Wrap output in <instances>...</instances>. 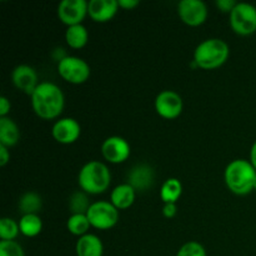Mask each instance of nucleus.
Here are the masks:
<instances>
[{
	"mask_svg": "<svg viewBox=\"0 0 256 256\" xmlns=\"http://www.w3.org/2000/svg\"><path fill=\"white\" fill-rule=\"evenodd\" d=\"M119 9L116 0H90L88 14L94 22H106L115 16Z\"/></svg>",
	"mask_w": 256,
	"mask_h": 256,
	"instance_id": "obj_14",
	"label": "nucleus"
},
{
	"mask_svg": "<svg viewBox=\"0 0 256 256\" xmlns=\"http://www.w3.org/2000/svg\"><path fill=\"white\" fill-rule=\"evenodd\" d=\"M162 214L165 218H174L176 215V205L172 204V202H168L162 208Z\"/></svg>",
	"mask_w": 256,
	"mask_h": 256,
	"instance_id": "obj_30",
	"label": "nucleus"
},
{
	"mask_svg": "<svg viewBox=\"0 0 256 256\" xmlns=\"http://www.w3.org/2000/svg\"><path fill=\"white\" fill-rule=\"evenodd\" d=\"M65 99L62 89L52 82H40L32 95V105L35 114L44 120L59 116L64 109Z\"/></svg>",
	"mask_w": 256,
	"mask_h": 256,
	"instance_id": "obj_1",
	"label": "nucleus"
},
{
	"mask_svg": "<svg viewBox=\"0 0 256 256\" xmlns=\"http://www.w3.org/2000/svg\"><path fill=\"white\" fill-rule=\"evenodd\" d=\"M250 162H252V166L256 169V142L252 146V150H250Z\"/></svg>",
	"mask_w": 256,
	"mask_h": 256,
	"instance_id": "obj_33",
	"label": "nucleus"
},
{
	"mask_svg": "<svg viewBox=\"0 0 256 256\" xmlns=\"http://www.w3.org/2000/svg\"><path fill=\"white\" fill-rule=\"evenodd\" d=\"M154 170L149 166V165H138L134 169L130 172L129 174V182L128 184L132 185L135 190H146L154 182Z\"/></svg>",
	"mask_w": 256,
	"mask_h": 256,
	"instance_id": "obj_15",
	"label": "nucleus"
},
{
	"mask_svg": "<svg viewBox=\"0 0 256 256\" xmlns=\"http://www.w3.org/2000/svg\"><path fill=\"white\" fill-rule=\"evenodd\" d=\"M12 82L19 90L24 92L25 94L32 95L38 85L36 72L29 65H19L12 70Z\"/></svg>",
	"mask_w": 256,
	"mask_h": 256,
	"instance_id": "obj_13",
	"label": "nucleus"
},
{
	"mask_svg": "<svg viewBox=\"0 0 256 256\" xmlns=\"http://www.w3.org/2000/svg\"><path fill=\"white\" fill-rule=\"evenodd\" d=\"M254 190H256V180H255V184H254Z\"/></svg>",
	"mask_w": 256,
	"mask_h": 256,
	"instance_id": "obj_34",
	"label": "nucleus"
},
{
	"mask_svg": "<svg viewBox=\"0 0 256 256\" xmlns=\"http://www.w3.org/2000/svg\"><path fill=\"white\" fill-rule=\"evenodd\" d=\"M256 169L252 162L244 159H236L225 169V182L232 192L246 195L254 190Z\"/></svg>",
	"mask_w": 256,
	"mask_h": 256,
	"instance_id": "obj_2",
	"label": "nucleus"
},
{
	"mask_svg": "<svg viewBox=\"0 0 256 256\" xmlns=\"http://www.w3.org/2000/svg\"><path fill=\"white\" fill-rule=\"evenodd\" d=\"M230 25L239 35H250L256 32V8L248 2H238L230 12Z\"/></svg>",
	"mask_w": 256,
	"mask_h": 256,
	"instance_id": "obj_6",
	"label": "nucleus"
},
{
	"mask_svg": "<svg viewBox=\"0 0 256 256\" xmlns=\"http://www.w3.org/2000/svg\"><path fill=\"white\" fill-rule=\"evenodd\" d=\"M90 205L92 204H89L88 196L82 192H74L72 198H70L69 208L72 212V214H86Z\"/></svg>",
	"mask_w": 256,
	"mask_h": 256,
	"instance_id": "obj_25",
	"label": "nucleus"
},
{
	"mask_svg": "<svg viewBox=\"0 0 256 256\" xmlns=\"http://www.w3.org/2000/svg\"><path fill=\"white\" fill-rule=\"evenodd\" d=\"M155 110L164 119H175L182 112V96L172 90H164L155 99Z\"/></svg>",
	"mask_w": 256,
	"mask_h": 256,
	"instance_id": "obj_10",
	"label": "nucleus"
},
{
	"mask_svg": "<svg viewBox=\"0 0 256 256\" xmlns=\"http://www.w3.org/2000/svg\"><path fill=\"white\" fill-rule=\"evenodd\" d=\"M178 14L186 25L199 26L206 20L208 8L200 0H182L178 4Z\"/></svg>",
	"mask_w": 256,
	"mask_h": 256,
	"instance_id": "obj_8",
	"label": "nucleus"
},
{
	"mask_svg": "<svg viewBox=\"0 0 256 256\" xmlns=\"http://www.w3.org/2000/svg\"><path fill=\"white\" fill-rule=\"evenodd\" d=\"M20 132L18 125L9 118H0V145L10 148L18 144Z\"/></svg>",
	"mask_w": 256,
	"mask_h": 256,
	"instance_id": "obj_18",
	"label": "nucleus"
},
{
	"mask_svg": "<svg viewBox=\"0 0 256 256\" xmlns=\"http://www.w3.org/2000/svg\"><path fill=\"white\" fill-rule=\"evenodd\" d=\"M176 256H206V252L200 242H189L180 248Z\"/></svg>",
	"mask_w": 256,
	"mask_h": 256,
	"instance_id": "obj_26",
	"label": "nucleus"
},
{
	"mask_svg": "<svg viewBox=\"0 0 256 256\" xmlns=\"http://www.w3.org/2000/svg\"><path fill=\"white\" fill-rule=\"evenodd\" d=\"M60 76L72 84H82L90 76V66L85 60L78 56H65L58 64Z\"/></svg>",
	"mask_w": 256,
	"mask_h": 256,
	"instance_id": "obj_7",
	"label": "nucleus"
},
{
	"mask_svg": "<svg viewBox=\"0 0 256 256\" xmlns=\"http://www.w3.org/2000/svg\"><path fill=\"white\" fill-rule=\"evenodd\" d=\"M79 185L85 192L92 195L102 194L110 186L112 175L105 164L90 162L82 168L79 172Z\"/></svg>",
	"mask_w": 256,
	"mask_h": 256,
	"instance_id": "obj_4",
	"label": "nucleus"
},
{
	"mask_svg": "<svg viewBox=\"0 0 256 256\" xmlns=\"http://www.w3.org/2000/svg\"><path fill=\"white\" fill-rule=\"evenodd\" d=\"M88 6L85 0H62L58 6V16L68 26L79 25L88 14Z\"/></svg>",
	"mask_w": 256,
	"mask_h": 256,
	"instance_id": "obj_9",
	"label": "nucleus"
},
{
	"mask_svg": "<svg viewBox=\"0 0 256 256\" xmlns=\"http://www.w3.org/2000/svg\"><path fill=\"white\" fill-rule=\"evenodd\" d=\"M76 256H102L104 245L102 240L94 234H86L80 236L75 245Z\"/></svg>",
	"mask_w": 256,
	"mask_h": 256,
	"instance_id": "obj_16",
	"label": "nucleus"
},
{
	"mask_svg": "<svg viewBox=\"0 0 256 256\" xmlns=\"http://www.w3.org/2000/svg\"><path fill=\"white\" fill-rule=\"evenodd\" d=\"M138 5H139L138 0H119V6L122 8V9L132 10L135 6H138Z\"/></svg>",
	"mask_w": 256,
	"mask_h": 256,
	"instance_id": "obj_32",
	"label": "nucleus"
},
{
	"mask_svg": "<svg viewBox=\"0 0 256 256\" xmlns=\"http://www.w3.org/2000/svg\"><path fill=\"white\" fill-rule=\"evenodd\" d=\"M20 232L28 238H34L40 234L42 229V222L38 214L22 215L19 222Z\"/></svg>",
	"mask_w": 256,
	"mask_h": 256,
	"instance_id": "obj_21",
	"label": "nucleus"
},
{
	"mask_svg": "<svg viewBox=\"0 0 256 256\" xmlns=\"http://www.w3.org/2000/svg\"><path fill=\"white\" fill-rule=\"evenodd\" d=\"M182 185L180 180L175 179V178H170V179L165 180V182L162 184V190H160V198H162L165 204H168V202L175 204L179 200V198L182 196Z\"/></svg>",
	"mask_w": 256,
	"mask_h": 256,
	"instance_id": "obj_20",
	"label": "nucleus"
},
{
	"mask_svg": "<svg viewBox=\"0 0 256 256\" xmlns=\"http://www.w3.org/2000/svg\"><path fill=\"white\" fill-rule=\"evenodd\" d=\"M112 204L118 210H125L135 202V189L130 184H122L112 192Z\"/></svg>",
	"mask_w": 256,
	"mask_h": 256,
	"instance_id": "obj_17",
	"label": "nucleus"
},
{
	"mask_svg": "<svg viewBox=\"0 0 256 256\" xmlns=\"http://www.w3.org/2000/svg\"><path fill=\"white\" fill-rule=\"evenodd\" d=\"M88 39H89V34H88L86 28L82 24L68 26L66 32H65V40L70 48L82 49L86 45Z\"/></svg>",
	"mask_w": 256,
	"mask_h": 256,
	"instance_id": "obj_19",
	"label": "nucleus"
},
{
	"mask_svg": "<svg viewBox=\"0 0 256 256\" xmlns=\"http://www.w3.org/2000/svg\"><path fill=\"white\" fill-rule=\"evenodd\" d=\"M86 216L92 228L108 230L116 225L119 220V210L112 202H96L90 205Z\"/></svg>",
	"mask_w": 256,
	"mask_h": 256,
	"instance_id": "obj_5",
	"label": "nucleus"
},
{
	"mask_svg": "<svg viewBox=\"0 0 256 256\" xmlns=\"http://www.w3.org/2000/svg\"><path fill=\"white\" fill-rule=\"evenodd\" d=\"M230 54L229 45L222 39H208L200 42L194 52V62L196 66L205 70H212L222 66Z\"/></svg>",
	"mask_w": 256,
	"mask_h": 256,
	"instance_id": "obj_3",
	"label": "nucleus"
},
{
	"mask_svg": "<svg viewBox=\"0 0 256 256\" xmlns=\"http://www.w3.org/2000/svg\"><path fill=\"white\" fill-rule=\"evenodd\" d=\"M236 4L238 2H235L234 0H218L216 2V6L224 12H232Z\"/></svg>",
	"mask_w": 256,
	"mask_h": 256,
	"instance_id": "obj_28",
	"label": "nucleus"
},
{
	"mask_svg": "<svg viewBox=\"0 0 256 256\" xmlns=\"http://www.w3.org/2000/svg\"><path fill=\"white\" fill-rule=\"evenodd\" d=\"M52 132L54 139L60 144H72L79 139L82 128L72 118H62L55 122Z\"/></svg>",
	"mask_w": 256,
	"mask_h": 256,
	"instance_id": "obj_12",
	"label": "nucleus"
},
{
	"mask_svg": "<svg viewBox=\"0 0 256 256\" xmlns=\"http://www.w3.org/2000/svg\"><path fill=\"white\" fill-rule=\"evenodd\" d=\"M102 154L109 162L120 164L130 156V145L124 138L110 136L102 142Z\"/></svg>",
	"mask_w": 256,
	"mask_h": 256,
	"instance_id": "obj_11",
	"label": "nucleus"
},
{
	"mask_svg": "<svg viewBox=\"0 0 256 256\" xmlns=\"http://www.w3.org/2000/svg\"><path fill=\"white\" fill-rule=\"evenodd\" d=\"M20 232L19 224L10 218H2L0 220V238L4 242H12Z\"/></svg>",
	"mask_w": 256,
	"mask_h": 256,
	"instance_id": "obj_24",
	"label": "nucleus"
},
{
	"mask_svg": "<svg viewBox=\"0 0 256 256\" xmlns=\"http://www.w3.org/2000/svg\"><path fill=\"white\" fill-rule=\"evenodd\" d=\"M9 160L10 152L9 150H8V148L4 146V145H0V165H2V166H5Z\"/></svg>",
	"mask_w": 256,
	"mask_h": 256,
	"instance_id": "obj_31",
	"label": "nucleus"
},
{
	"mask_svg": "<svg viewBox=\"0 0 256 256\" xmlns=\"http://www.w3.org/2000/svg\"><path fill=\"white\" fill-rule=\"evenodd\" d=\"M10 102L8 98L2 96L0 98V118H6V114L10 112Z\"/></svg>",
	"mask_w": 256,
	"mask_h": 256,
	"instance_id": "obj_29",
	"label": "nucleus"
},
{
	"mask_svg": "<svg viewBox=\"0 0 256 256\" xmlns=\"http://www.w3.org/2000/svg\"><path fill=\"white\" fill-rule=\"evenodd\" d=\"M0 256H25L24 250L16 242H0Z\"/></svg>",
	"mask_w": 256,
	"mask_h": 256,
	"instance_id": "obj_27",
	"label": "nucleus"
},
{
	"mask_svg": "<svg viewBox=\"0 0 256 256\" xmlns=\"http://www.w3.org/2000/svg\"><path fill=\"white\" fill-rule=\"evenodd\" d=\"M68 230L72 232V235L76 236H84L88 234V230L92 226L88 219L86 214H72V216L68 219L66 222Z\"/></svg>",
	"mask_w": 256,
	"mask_h": 256,
	"instance_id": "obj_22",
	"label": "nucleus"
},
{
	"mask_svg": "<svg viewBox=\"0 0 256 256\" xmlns=\"http://www.w3.org/2000/svg\"><path fill=\"white\" fill-rule=\"evenodd\" d=\"M20 212L26 214H36L42 209V198L36 192H29L22 196L19 202Z\"/></svg>",
	"mask_w": 256,
	"mask_h": 256,
	"instance_id": "obj_23",
	"label": "nucleus"
}]
</instances>
